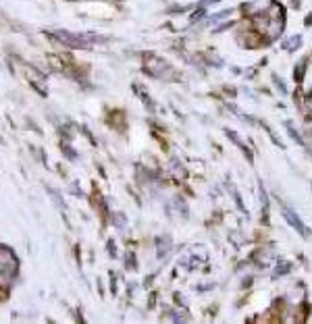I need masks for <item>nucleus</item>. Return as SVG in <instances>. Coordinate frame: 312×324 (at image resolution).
Wrapping results in <instances>:
<instances>
[{
  "instance_id": "obj_1",
  "label": "nucleus",
  "mask_w": 312,
  "mask_h": 324,
  "mask_svg": "<svg viewBox=\"0 0 312 324\" xmlns=\"http://www.w3.org/2000/svg\"><path fill=\"white\" fill-rule=\"evenodd\" d=\"M283 216H285V220L289 222V227H294V229L300 233V235H304V237H310V235H312L310 229L304 225V222H302V218H300V216H298V214H296V212L291 210V208L283 206Z\"/></svg>"
},
{
  "instance_id": "obj_3",
  "label": "nucleus",
  "mask_w": 312,
  "mask_h": 324,
  "mask_svg": "<svg viewBox=\"0 0 312 324\" xmlns=\"http://www.w3.org/2000/svg\"><path fill=\"white\" fill-rule=\"evenodd\" d=\"M60 150L65 152V154H67V158H69V160H77V152H75L73 148H69L67 144H60Z\"/></svg>"
},
{
  "instance_id": "obj_2",
  "label": "nucleus",
  "mask_w": 312,
  "mask_h": 324,
  "mask_svg": "<svg viewBox=\"0 0 312 324\" xmlns=\"http://www.w3.org/2000/svg\"><path fill=\"white\" fill-rule=\"evenodd\" d=\"M48 189V194H50V198H52L54 200V204H56V208H65V202L63 200H60V196L56 194V191L52 189V187H46Z\"/></svg>"
},
{
  "instance_id": "obj_4",
  "label": "nucleus",
  "mask_w": 312,
  "mask_h": 324,
  "mask_svg": "<svg viewBox=\"0 0 312 324\" xmlns=\"http://www.w3.org/2000/svg\"><path fill=\"white\" fill-rule=\"evenodd\" d=\"M273 81H275V85L281 89V92H283V94H287V87H285V83H283V79H279L277 75H273Z\"/></svg>"
}]
</instances>
